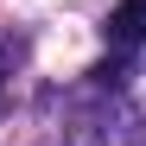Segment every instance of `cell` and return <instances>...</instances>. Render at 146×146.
I'll return each mask as SVG.
<instances>
[{
	"label": "cell",
	"mask_w": 146,
	"mask_h": 146,
	"mask_svg": "<svg viewBox=\"0 0 146 146\" xmlns=\"http://www.w3.org/2000/svg\"><path fill=\"white\" fill-rule=\"evenodd\" d=\"M108 44L114 51H133V44H146V0H121V7L108 13Z\"/></svg>",
	"instance_id": "obj_1"
}]
</instances>
